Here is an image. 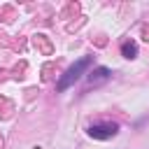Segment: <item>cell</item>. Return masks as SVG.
<instances>
[{
  "label": "cell",
  "mask_w": 149,
  "mask_h": 149,
  "mask_svg": "<svg viewBox=\"0 0 149 149\" xmlns=\"http://www.w3.org/2000/svg\"><path fill=\"white\" fill-rule=\"evenodd\" d=\"M121 54H123L126 58H135V56H137V44H135V42H123V44H121Z\"/></svg>",
  "instance_id": "obj_4"
},
{
  "label": "cell",
  "mask_w": 149,
  "mask_h": 149,
  "mask_svg": "<svg viewBox=\"0 0 149 149\" xmlns=\"http://www.w3.org/2000/svg\"><path fill=\"white\" fill-rule=\"evenodd\" d=\"M86 79H88V86H100V84H105V81L109 79V70L100 65V68H95V70H91Z\"/></svg>",
  "instance_id": "obj_3"
},
{
  "label": "cell",
  "mask_w": 149,
  "mask_h": 149,
  "mask_svg": "<svg viewBox=\"0 0 149 149\" xmlns=\"http://www.w3.org/2000/svg\"><path fill=\"white\" fill-rule=\"evenodd\" d=\"M88 65H91V58H88V56H86V58H79L74 65H70V68L65 70V74L58 79V91L70 88V86H72V84H74L84 72H86V68H88Z\"/></svg>",
  "instance_id": "obj_1"
},
{
  "label": "cell",
  "mask_w": 149,
  "mask_h": 149,
  "mask_svg": "<svg viewBox=\"0 0 149 149\" xmlns=\"http://www.w3.org/2000/svg\"><path fill=\"white\" fill-rule=\"evenodd\" d=\"M116 130H119L116 123H95V126L88 128V135L93 140H109V137L116 135Z\"/></svg>",
  "instance_id": "obj_2"
}]
</instances>
